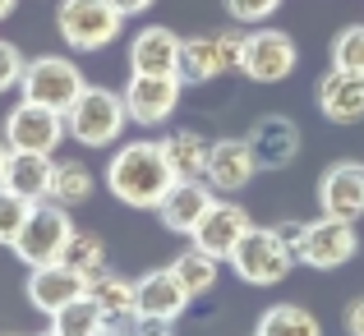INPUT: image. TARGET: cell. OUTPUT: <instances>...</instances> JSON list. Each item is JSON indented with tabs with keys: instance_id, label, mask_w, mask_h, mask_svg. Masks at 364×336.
Listing matches in <instances>:
<instances>
[{
	"instance_id": "obj_7",
	"label": "cell",
	"mask_w": 364,
	"mask_h": 336,
	"mask_svg": "<svg viewBox=\"0 0 364 336\" xmlns=\"http://www.w3.org/2000/svg\"><path fill=\"white\" fill-rule=\"evenodd\" d=\"M300 70V46L291 33L282 28H245V55H240V74L249 83H286Z\"/></svg>"
},
{
	"instance_id": "obj_35",
	"label": "cell",
	"mask_w": 364,
	"mask_h": 336,
	"mask_svg": "<svg viewBox=\"0 0 364 336\" xmlns=\"http://www.w3.org/2000/svg\"><path fill=\"white\" fill-rule=\"evenodd\" d=\"M111 5H116L124 18H134V14H148V9L157 5V0H111Z\"/></svg>"
},
{
	"instance_id": "obj_33",
	"label": "cell",
	"mask_w": 364,
	"mask_h": 336,
	"mask_svg": "<svg viewBox=\"0 0 364 336\" xmlns=\"http://www.w3.org/2000/svg\"><path fill=\"white\" fill-rule=\"evenodd\" d=\"M129 332L134 336H176V318H134Z\"/></svg>"
},
{
	"instance_id": "obj_28",
	"label": "cell",
	"mask_w": 364,
	"mask_h": 336,
	"mask_svg": "<svg viewBox=\"0 0 364 336\" xmlns=\"http://www.w3.org/2000/svg\"><path fill=\"white\" fill-rule=\"evenodd\" d=\"M51 327L60 332V336H102L111 323H107V313L97 309L92 295H79V300L65 304L60 313H51Z\"/></svg>"
},
{
	"instance_id": "obj_15",
	"label": "cell",
	"mask_w": 364,
	"mask_h": 336,
	"mask_svg": "<svg viewBox=\"0 0 364 336\" xmlns=\"http://www.w3.org/2000/svg\"><path fill=\"white\" fill-rule=\"evenodd\" d=\"M213 203H217V189L208 185V180H176L171 194L157 203V222H161V230H171V235H194Z\"/></svg>"
},
{
	"instance_id": "obj_23",
	"label": "cell",
	"mask_w": 364,
	"mask_h": 336,
	"mask_svg": "<svg viewBox=\"0 0 364 336\" xmlns=\"http://www.w3.org/2000/svg\"><path fill=\"white\" fill-rule=\"evenodd\" d=\"M88 295L97 300V309L107 313L111 327H129L134 323V281L120 272H102L88 281Z\"/></svg>"
},
{
	"instance_id": "obj_27",
	"label": "cell",
	"mask_w": 364,
	"mask_h": 336,
	"mask_svg": "<svg viewBox=\"0 0 364 336\" xmlns=\"http://www.w3.org/2000/svg\"><path fill=\"white\" fill-rule=\"evenodd\" d=\"M55 263H65V267H74L79 276H102L107 272V244H102L92 230H74L70 239H65V249H60V258Z\"/></svg>"
},
{
	"instance_id": "obj_16",
	"label": "cell",
	"mask_w": 364,
	"mask_h": 336,
	"mask_svg": "<svg viewBox=\"0 0 364 336\" xmlns=\"http://www.w3.org/2000/svg\"><path fill=\"white\" fill-rule=\"evenodd\" d=\"M185 37L166 23H148L129 37V74H180Z\"/></svg>"
},
{
	"instance_id": "obj_41",
	"label": "cell",
	"mask_w": 364,
	"mask_h": 336,
	"mask_svg": "<svg viewBox=\"0 0 364 336\" xmlns=\"http://www.w3.org/2000/svg\"><path fill=\"white\" fill-rule=\"evenodd\" d=\"M0 336H23V332H0Z\"/></svg>"
},
{
	"instance_id": "obj_20",
	"label": "cell",
	"mask_w": 364,
	"mask_h": 336,
	"mask_svg": "<svg viewBox=\"0 0 364 336\" xmlns=\"http://www.w3.org/2000/svg\"><path fill=\"white\" fill-rule=\"evenodd\" d=\"M254 175H258V161H254V152H249L245 139H217L213 143L203 180L217 189V194H240Z\"/></svg>"
},
{
	"instance_id": "obj_4",
	"label": "cell",
	"mask_w": 364,
	"mask_h": 336,
	"mask_svg": "<svg viewBox=\"0 0 364 336\" xmlns=\"http://www.w3.org/2000/svg\"><path fill=\"white\" fill-rule=\"evenodd\" d=\"M55 33L74 51H107L111 42H120L124 14L111 0H60L55 5Z\"/></svg>"
},
{
	"instance_id": "obj_17",
	"label": "cell",
	"mask_w": 364,
	"mask_h": 336,
	"mask_svg": "<svg viewBox=\"0 0 364 336\" xmlns=\"http://www.w3.org/2000/svg\"><path fill=\"white\" fill-rule=\"evenodd\" d=\"M28 304H33L37 313H60L65 304H74L79 295H88V276H79L74 267H65V263H42V267H33L28 272Z\"/></svg>"
},
{
	"instance_id": "obj_10",
	"label": "cell",
	"mask_w": 364,
	"mask_h": 336,
	"mask_svg": "<svg viewBox=\"0 0 364 336\" xmlns=\"http://www.w3.org/2000/svg\"><path fill=\"white\" fill-rule=\"evenodd\" d=\"M180 97H185V79H180V74H129V83H124L129 124H139V129H161V124L180 111Z\"/></svg>"
},
{
	"instance_id": "obj_32",
	"label": "cell",
	"mask_w": 364,
	"mask_h": 336,
	"mask_svg": "<svg viewBox=\"0 0 364 336\" xmlns=\"http://www.w3.org/2000/svg\"><path fill=\"white\" fill-rule=\"evenodd\" d=\"M23 70H28V55L18 51L14 42L0 37V92H14L23 83Z\"/></svg>"
},
{
	"instance_id": "obj_24",
	"label": "cell",
	"mask_w": 364,
	"mask_h": 336,
	"mask_svg": "<svg viewBox=\"0 0 364 336\" xmlns=\"http://www.w3.org/2000/svg\"><path fill=\"white\" fill-rule=\"evenodd\" d=\"M92 189H97V180H92V170L83 166L79 157H60L51 166V189H46V198L60 207H83L92 198Z\"/></svg>"
},
{
	"instance_id": "obj_14",
	"label": "cell",
	"mask_w": 364,
	"mask_h": 336,
	"mask_svg": "<svg viewBox=\"0 0 364 336\" xmlns=\"http://www.w3.org/2000/svg\"><path fill=\"white\" fill-rule=\"evenodd\" d=\"M318 212L360 222L364 217V161H332L318 175Z\"/></svg>"
},
{
	"instance_id": "obj_9",
	"label": "cell",
	"mask_w": 364,
	"mask_h": 336,
	"mask_svg": "<svg viewBox=\"0 0 364 336\" xmlns=\"http://www.w3.org/2000/svg\"><path fill=\"white\" fill-rule=\"evenodd\" d=\"M70 235H74L70 207L42 198V203H33V212H28L23 230H18V239L9 249H14L18 263L42 267V263H55V258H60V249H65V239H70Z\"/></svg>"
},
{
	"instance_id": "obj_30",
	"label": "cell",
	"mask_w": 364,
	"mask_h": 336,
	"mask_svg": "<svg viewBox=\"0 0 364 336\" xmlns=\"http://www.w3.org/2000/svg\"><path fill=\"white\" fill-rule=\"evenodd\" d=\"M28 212H33V203H28V198H18L14 189H0V244H5V249L18 239Z\"/></svg>"
},
{
	"instance_id": "obj_38",
	"label": "cell",
	"mask_w": 364,
	"mask_h": 336,
	"mask_svg": "<svg viewBox=\"0 0 364 336\" xmlns=\"http://www.w3.org/2000/svg\"><path fill=\"white\" fill-rule=\"evenodd\" d=\"M14 5H18V0H0V18H9V14H14Z\"/></svg>"
},
{
	"instance_id": "obj_29",
	"label": "cell",
	"mask_w": 364,
	"mask_h": 336,
	"mask_svg": "<svg viewBox=\"0 0 364 336\" xmlns=\"http://www.w3.org/2000/svg\"><path fill=\"white\" fill-rule=\"evenodd\" d=\"M328 60L332 70H346V74H364V23H346L328 46Z\"/></svg>"
},
{
	"instance_id": "obj_11",
	"label": "cell",
	"mask_w": 364,
	"mask_h": 336,
	"mask_svg": "<svg viewBox=\"0 0 364 336\" xmlns=\"http://www.w3.org/2000/svg\"><path fill=\"white\" fill-rule=\"evenodd\" d=\"M0 134H5V143H9L14 152H42V157H55V148L70 139L60 111H46V107L23 102V97H18V107H9L5 124H0Z\"/></svg>"
},
{
	"instance_id": "obj_3",
	"label": "cell",
	"mask_w": 364,
	"mask_h": 336,
	"mask_svg": "<svg viewBox=\"0 0 364 336\" xmlns=\"http://www.w3.org/2000/svg\"><path fill=\"white\" fill-rule=\"evenodd\" d=\"M295 263H300V258H295V249L277 235V226H254L231 254V272L240 276L245 286H258V291L282 286L286 276L295 272Z\"/></svg>"
},
{
	"instance_id": "obj_37",
	"label": "cell",
	"mask_w": 364,
	"mask_h": 336,
	"mask_svg": "<svg viewBox=\"0 0 364 336\" xmlns=\"http://www.w3.org/2000/svg\"><path fill=\"white\" fill-rule=\"evenodd\" d=\"M9 157H14V148L5 143V134H0V189H5V170H9Z\"/></svg>"
},
{
	"instance_id": "obj_8",
	"label": "cell",
	"mask_w": 364,
	"mask_h": 336,
	"mask_svg": "<svg viewBox=\"0 0 364 336\" xmlns=\"http://www.w3.org/2000/svg\"><path fill=\"white\" fill-rule=\"evenodd\" d=\"M355 254H360L355 222H341V217H328V212L304 222L300 244H295V258H300L304 267H314V272H337V267H346Z\"/></svg>"
},
{
	"instance_id": "obj_1",
	"label": "cell",
	"mask_w": 364,
	"mask_h": 336,
	"mask_svg": "<svg viewBox=\"0 0 364 336\" xmlns=\"http://www.w3.org/2000/svg\"><path fill=\"white\" fill-rule=\"evenodd\" d=\"M171 185H176V170L166 161L161 139H129L107 161V189L124 207H143V212L152 207L157 212V203L171 194Z\"/></svg>"
},
{
	"instance_id": "obj_39",
	"label": "cell",
	"mask_w": 364,
	"mask_h": 336,
	"mask_svg": "<svg viewBox=\"0 0 364 336\" xmlns=\"http://www.w3.org/2000/svg\"><path fill=\"white\" fill-rule=\"evenodd\" d=\"M102 336H134V332H129V327H107Z\"/></svg>"
},
{
	"instance_id": "obj_13",
	"label": "cell",
	"mask_w": 364,
	"mask_h": 336,
	"mask_svg": "<svg viewBox=\"0 0 364 336\" xmlns=\"http://www.w3.org/2000/svg\"><path fill=\"white\" fill-rule=\"evenodd\" d=\"M254 230V222H249V212L235 198H217L213 207L203 212V222H198V230L189 239H194L203 254H213V258H222V263H231V254H235V244Z\"/></svg>"
},
{
	"instance_id": "obj_6",
	"label": "cell",
	"mask_w": 364,
	"mask_h": 336,
	"mask_svg": "<svg viewBox=\"0 0 364 336\" xmlns=\"http://www.w3.org/2000/svg\"><path fill=\"white\" fill-rule=\"evenodd\" d=\"M245 55V28H213V33H194L185 37V51H180V79L185 83H213L222 74L240 70Z\"/></svg>"
},
{
	"instance_id": "obj_19",
	"label": "cell",
	"mask_w": 364,
	"mask_h": 336,
	"mask_svg": "<svg viewBox=\"0 0 364 336\" xmlns=\"http://www.w3.org/2000/svg\"><path fill=\"white\" fill-rule=\"evenodd\" d=\"M318 115L332 124H360L364 120V74H346V70H328L314 88Z\"/></svg>"
},
{
	"instance_id": "obj_26",
	"label": "cell",
	"mask_w": 364,
	"mask_h": 336,
	"mask_svg": "<svg viewBox=\"0 0 364 336\" xmlns=\"http://www.w3.org/2000/svg\"><path fill=\"white\" fill-rule=\"evenodd\" d=\"M254 336H323V323L304 304H272L258 313Z\"/></svg>"
},
{
	"instance_id": "obj_40",
	"label": "cell",
	"mask_w": 364,
	"mask_h": 336,
	"mask_svg": "<svg viewBox=\"0 0 364 336\" xmlns=\"http://www.w3.org/2000/svg\"><path fill=\"white\" fill-rule=\"evenodd\" d=\"M37 336H60V332H55V327H46V332H37Z\"/></svg>"
},
{
	"instance_id": "obj_5",
	"label": "cell",
	"mask_w": 364,
	"mask_h": 336,
	"mask_svg": "<svg viewBox=\"0 0 364 336\" xmlns=\"http://www.w3.org/2000/svg\"><path fill=\"white\" fill-rule=\"evenodd\" d=\"M83 88H88V79H83V70L70 60V55H33L23 70V83H18V97L23 102H37V107L46 111H70L74 102L83 97Z\"/></svg>"
},
{
	"instance_id": "obj_18",
	"label": "cell",
	"mask_w": 364,
	"mask_h": 336,
	"mask_svg": "<svg viewBox=\"0 0 364 336\" xmlns=\"http://www.w3.org/2000/svg\"><path fill=\"white\" fill-rule=\"evenodd\" d=\"M189 291L176 281L171 267H157V272H143L134 281V318H176L189 309Z\"/></svg>"
},
{
	"instance_id": "obj_25",
	"label": "cell",
	"mask_w": 364,
	"mask_h": 336,
	"mask_svg": "<svg viewBox=\"0 0 364 336\" xmlns=\"http://www.w3.org/2000/svg\"><path fill=\"white\" fill-rule=\"evenodd\" d=\"M171 272H176V281L189 291V300H203V295H213L217 276H222V258H213V254H203L198 244H189L185 254L171 263Z\"/></svg>"
},
{
	"instance_id": "obj_34",
	"label": "cell",
	"mask_w": 364,
	"mask_h": 336,
	"mask_svg": "<svg viewBox=\"0 0 364 336\" xmlns=\"http://www.w3.org/2000/svg\"><path fill=\"white\" fill-rule=\"evenodd\" d=\"M346 336H364V295L350 300V309H346Z\"/></svg>"
},
{
	"instance_id": "obj_36",
	"label": "cell",
	"mask_w": 364,
	"mask_h": 336,
	"mask_svg": "<svg viewBox=\"0 0 364 336\" xmlns=\"http://www.w3.org/2000/svg\"><path fill=\"white\" fill-rule=\"evenodd\" d=\"M300 230H304V222H277V235H282L286 239V244H300Z\"/></svg>"
},
{
	"instance_id": "obj_22",
	"label": "cell",
	"mask_w": 364,
	"mask_h": 336,
	"mask_svg": "<svg viewBox=\"0 0 364 336\" xmlns=\"http://www.w3.org/2000/svg\"><path fill=\"white\" fill-rule=\"evenodd\" d=\"M161 148H166V161H171V170H176V180H203L213 143L198 129H171L166 139H161Z\"/></svg>"
},
{
	"instance_id": "obj_21",
	"label": "cell",
	"mask_w": 364,
	"mask_h": 336,
	"mask_svg": "<svg viewBox=\"0 0 364 336\" xmlns=\"http://www.w3.org/2000/svg\"><path fill=\"white\" fill-rule=\"evenodd\" d=\"M51 166L55 157H42V152H14L5 170V189H14L28 203H42L46 189H51Z\"/></svg>"
},
{
	"instance_id": "obj_31",
	"label": "cell",
	"mask_w": 364,
	"mask_h": 336,
	"mask_svg": "<svg viewBox=\"0 0 364 336\" xmlns=\"http://www.w3.org/2000/svg\"><path fill=\"white\" fill-rule=\"evenodd\" d=\"M277 9H282V0H226V14H231V23H240V28L267 23Z\"/></svg>"
},
{
	"instance_id": "obj_12",
	"label": "cell",
	"mask_w": 364,
	"mask_h": 336,
	"mask_svg": "<svg viewBox=\"0 0 364 336\" xmlns=\"http://www.w3.org/2000/svg\"><path fill=\"white\" fill-rule=\"evenodd\" d=\"M249 152H254L258 170H286L295 157H300V124L286 120V115H258L245 134Z\"/></svg>"
},
{
	"instance_id": "obj_2",
	"label": "cell",
	"mask_w": 364,
	"mask_h": 336,
	"mask_svg": "<svg viewBox=\"0 0 364 336\" xmlns=\"http://www.w3.org/2000/svg\"><path fill=\"white\" fill-rule=\"evenodd\" d=\"M65 129L79 148H116L129 129V107L116 88H83V97L65 111Z\"/></svg>"
}]
</instances>
